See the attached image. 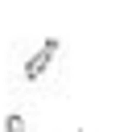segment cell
Returning a JSON list of instances; mask_svg holds the SVG:
<instances>
[{"label":"cell","instance_id":"cell-2","mask_svg":"<svg viewBox=\"0 0 132 132\" xmlns=\"http://www.w3.org/2000/svg\"><path fill=\"white\" fill-rule=\"evenodd\" d=\"M8 132H25V120L21 116H8Z\"/></svg>","mask_w":132,"mask_h":132},{"label":"cell","instance_id":"cell-1","mask_svg":"<svg viewBox=\"0 0 132 132\" xmlns=\"http://www.w3.org/2000/svg\"><path fill=\"white\" fill-rule=\"evenodd\" d=\"M58 50H62V41H58V37H45V41L37 45V54H29V62H25V70H21L25 82H37V78L50 70V62L58 58Z\"/></svg>","mask_w":132,"mask_h":132}]
</instances>
